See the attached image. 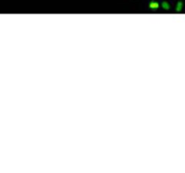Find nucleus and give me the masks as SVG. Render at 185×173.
<instances>
[{
    "label": "nucleus",
    "mask_w": 185,
    "mask_h": 173,
    "mask_svg": "<svg viewBox=\"0 0 185 173\" xmlns=\"http://www.w3.org/2000/svg\"><path fill=\"white\" fill-rule=\"evenodd\" d=\"M182 6H183V4L182 2L179 1L176 5V12H181L182 11Z\"/></svg>",
    "instance_id": "nucleus-2"
},
{
    "label": "nucleus",
    "mask_w": 185,
    "mask_h": 173,
    "mask_svg": "<svg viewBox=\"0 0 185 173\" xmlns=\"http://www.w3.org/2000/svg\"><path fill=\"white\" fill-rule=\"evenodd\" d=\"M149 7L151 9H157L159 7V3L156 2V1H151L149 3Z\"/></svg>",
    "instance_id": "nucleus-1"
},
{
    "label": "nucleus",
    "mask_w": 185,
    "mask_h": 173,
    "mask_svg": "<svg viewBox=\"0 0 185 173\" xmlns=\"http://www.w3.org/2000/svg\"><path fill=\"white\" fill-rule=\"evenodd\" d=\"M162 7H163V9H165V10H169V9H170V5H169L168 2L163 1V2L162 3Z\"/></svg>",
    "instance_id": "nucleus-3"
}]
</instances>
